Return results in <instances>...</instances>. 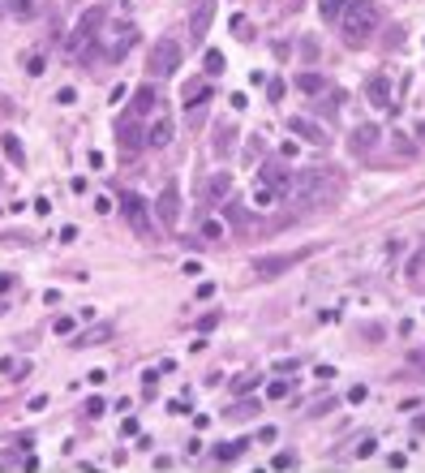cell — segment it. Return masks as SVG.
Segmentation results:
<instances>
[{"label": "cell", "instance_id": "obj_40", "mask_svg": "<svg viewBox=\"0 0 425 473\" xmlns=\"http://www.w3.org/2000/svg\"><path fill=\"white\" fill-rule=\"evenodd\" d=\"M417 134H421V138H425V121H421V125H417Z\"/></svg>", "mask_w": 425, "mask_h": 473}, {"label": "cell", "instance_id": "obj_18", "mask_svg": "<svg viewBox=\"0 0 425 473\" xmlns=\"http://www.w3.org/2000/svg\"><path fill=\"white\" fill-rule=\"evenodd\" d=\"M296 86H301L305 95H318V91H327V78H322V73H301Z\"/></svg>", "mask_w": 425, "mask_h": 473}, {"label": "cell", "instance_id": "obj_3", "mask_svg": "<svg viewBox=\"0 0 425 473\" xmlns=\"http://www.w3.org/2000/svg\"><path fill=\"white\" fill-rule=\"evenodd\" d=\"M146 69H151L155 78H172V73L181 69V43L159 39V43L151 47V61H146Z\"/></svg>", "mask_w": 425, "mask_h": 473}, {"label": "cell", "instance_id": "obj_33", "mask_svg": "<svg viewBox=\"0 0 425 473\" xmlns=\"http://www.w3.org/2000/svg\"><path fill=\"white\" fill-rule=\"evenodd\" d=\"M26 73H31V78H39V73H43V56H31L26 61Z\"/></svg>", "mask_w": 425, "mask_h": 473}, {"label": "cell", "instance_id": "obj_19", "mask_svg": "<svg viewBox=\"0 0 425 473\" xmlns=\"http://www.w3.org/2000/svg\"><path fill=\"white\" fill-rule=\"evenodd\" d=\"M0 142H5V155L22 168V164H26V151H22V142H17V134H5V138H0Z\"/></svg>", "mask_w": 425, "mask_h": 473}, {"label": "cell", "instance_id": "obj_39", "mask_svg": "<svg viewBox=\"0 0 425 473\" xmlns=\"http://www.w3.org/2000/svg\"><path fill=\"white\" fill-rule=\"evenodd\" d=\"M417 431H425V413H421V417H417Z\"/></svg>", "mask_w": 425, "mask_h": 473}, {"label": "cell", "instance_id": "obj_2", "mask_svg": "<svg viewBox=\"0 0 425 473\" xmlns=\"http://www.w3.org/2000/svg\"><path fill=\"white\" fill-rule=\"evenodd\" d=\"M339 31H344L348 47H361L374 31H378V5H374V0H348L344 17H339Z\"/></svg>", "mask_w": 425, "mask_h": 473}, {"label": "cell", "instance_id": "obj_34", "mask_svg": "<svg viewBox=\"0 0 425 473\" xmlns=\"http://www.w3.org/2000/svg\"><path fill=\"white\" fill-rule=\"evenodd\" d=\"M374 447H378V443H374V435H369V439H361V447H357V456H369Z\"/></svg>", "mask_w": 425, "mask_h": 473}, {"label": "cell", "instance_id": "obj_11", "mask_svg": "<svg viewBox=\"0 0 425 473\" xmlns=\"http://www.w3.org/2000/svg\"><path fill=\"white\" fill-rule=\"evenodd\" d=\"M365 99H369L374 108H391V82H387V73L365 78Z\"/></svg>", "mask_w": 425, "mask_h": 473}, {"label": "cell", "instance_id": "obj_22", "mask_svg": "<svg viewBox=\"0 0 425 473\" xmlns=\"http://www.w3.org/2000/svg\"><path fill=\"white\" fill-rule=\"evenodd\" d=\"M344 5H348V0H322V17H327V22L344 17Z\"/></svg>", "mask_w": 425, "mask_h": 473}, {"label": "cell", "instance_id": "obj_7", "mask_svg": "<svg viewBox=\"0 0 425 473\" xmlns=\"http://www.w3.org/2000/svg\"><path fill=\"white\" fill-rule=\"evenodd\" d=\"M120 211H125V219H129V228L138 237H151V215H146V203H142L138 194H125L120 198Z\"/></svg>", "mask_w": 425, "mask_h": 473}, {"label": "cell", "instance_id": "obj_17", "mask_svg": "<svg viewBox=\"0 0 425 473\" xmlns=\"http://www.w3.org/2000/svg\"><path fill=\"white\" fill-rule=\"evenodd\" d=\"M245 447H249V439H232V443H219V447H215V460H223V465H228V460H236V456L245 452Z\"/></svg>", "mask_w": 425, "mask_h": 473}, {"label": "cell", "instance_id": "obj_24", "mask_svg": "<svg viewBox=\"0 0 425 473\" xmlns=\"http://www.w3.org/2000/svg\"><path fill=\"white\" fill-rule=\"evenodd\" d=\"M408 276H412V280H417V284H421V280H425V250H421V254H417V258H412V263H408Z\"/></svg>", "mask_w": 425, "mask_h": 473}, {"label": "cell", "instance_id": "obj_6", "mask_svg": "<svg viewBox=\"0 0 425 473\" xmlns=\"http://www.w3.org/2000/svg\"><path fill=\"white\" fill-rule=\"evenodd\" d=\"M116 146L125 160H134L142 151V130H138V116H120L116 121Z\"/></svg>", "mask_w": 425, "mask_h": 473}, {"label": "cell", "instance_id": "obj_8", "mask_svg": "<svg viewBox=\"0 0 425 473\" xmlns=\"http://www.w3.org/2000/svg\"><path fill=\"white\" fill-rule=\"evenodd\" d=\"M155 215H159V219L168 224V228H177V219H181V189H177V181H168V185L159 189Z\"/></svg>", "mask_w": 425, "mask_h": 473}, {"label": "cell", "instance_id": "obj_10", "mask_svg": "<svg viewBox=\"0 0 425 473\" xmlns=\"http://www.w3.org/2000/svg\"><path fill=\"white\" fill-rule=\"evenodd\" d=\"M138 43L134 26H112V43H108V61H125V52Z\"/></svg>", "mask_w": 425, "mask_h": 473}, {"label": "cell", "instance_id": "obj_38", "mask_svg": "<svg viewBox=\"0 0 425 473\" xmlns=\"http://www.w3.org/2000/svg\"><path fill=\"white\" fill-rule=\"evenodd\" d=\"M13 288V276H0V293H9Z\"/></svg>", "mask_w": 425, "mask_h": 473}, {"label": "cell", "instance_id": "obj_31", "mask_svg": "<svg viewBox=\"0 0 425 473\" xmlns=\"http://www.w3.org/2000/svg\"><path fill=\"white\" fill-rule=\"evenodd\" d=\"M120 435H125V439L138 435V417H125V421H120Z\"/></svg>", "mask_w": 425, "mask_h": 473}, {"label": "cell", "instance_id": "obj_5", "mask_svg": "<svg viewBox=\"0 0 425 473\" xmlns=\"http://www.w3.org/2000/svg\"><path fill=\"white\" fill-rule=\"evenodd\" d=\"M258 177H262V185H266V189H275V198H284V194H292L296 172H288V164H284V160H266V164L258 168Z\"/></svg>", "mask_w": 425, "mask_h": 473}, {"label": "cell", "instance_id": "obj_37", "mask_svg": "<svg viewBox=\"0 0 425 473\" xmlns=\"http://www.w3.org/2000/svg\"><path fill=\"white\" fill-rule=\"evenodd\" d=\"M387 465H391V469H404V465H408V456H404V452H395V456H387Z\"/></svg>", "mask_w": 425, "mask_h": 473}, {"label": "cell", "instance_id": "obj_35", "mask_svg": "<svg viewBox=\"0 0 425 473\" xmlns=\"http://www.w3.org/2000/svg\"><path fill=\"white\" fill-rule=\"evenodd\" d=\"M73 332V318H56V336H69Z\"/></svg>", "mask_w": 425, "mask_h": 473}, {"label": "cell", "instance_id": "obj_4", "mask_svg": "<svg viewBox=\"0 0 425 473\" xmlns=\"http://www.w3.org/2000/svg\"><path fill=\"white\" fill-rule=\"evenodd\" d=\"M99 26H104V9H86V13H82V22L73 26V35L65 39V52H73V56H78V52H82V47H86L90 39H99V35H95Z\"/></svg>", "mask_w": 425, "mask_h": 473}, {"label": "cell", "instance_id": "obj_28", "mask_svg": "<svg viewBox=\"0 0 425 473\" xmlns=\"http://www.w3.org/2000/svg\"><path fill=\"white\" fill-rule=\"evenodd\" d=\"M228 413H232V417H249V413H254V401H241V405H232Z\"/></svg>", "mask_w": 425, "mask_h": 473}, {"label": "cell", "instance_id": "obj_23", "mask_svg": "<svg viewBox=\"0 0 425 473\" xmlns=\"http://www.w3.org/2000/svg\"><path fill=\"white\" fill-rule=\"evenodd\" d=\"M202 65H207V73H211V78H215V73H223V52H215V47H211Z\"/></svg>", "mask_w": 425, "mask_h": 473}, {"label": "cell", "instance_id": "obj_9", "mask_svg": "<svg viewBox=\"0 0 425 473\" xmlns=\"http://www.w3.org/2000/svg\"><path fill=\"white\" fill-rule=\"evenodd\" d=\"M288 130H292L296 138L314 142V146H327V142H331V138H327V130H322L318 121H310V116H292V121H288Z\"/></svg>", "mask_w": 425, "mask_h": 473}, {"label": "cell", "instance_id": "obj_1", "mask_svg": "<svg viewBox=\"0 0 425 473\" xmlns=\"http://www.w3.org/2000/svg\"><path fill=\"white\" fill-rule=\"evenodd\" d=\"M339 189H344V181H339L335 168H301L296 181H292V198L305 211H322L327 203H335Z\"/></svg>", "mask_w": 425, "mask_h": 473}, {"label": "cell", "instance_id": "obj_29", "mask_svg": "<svg viewBox=\"0 0 425 473\" xmlns=\"http://www.w3.org/2000/svg\"><path fill=\"white\" fill-rule=\"evenodd\" d=\"M9 9H13V13H26V17H31V13H35V0H13Z\"/></svg>", "mask_w": 425, "mask_h": 473}, {"label": "cell", "instance_id": "obj_25", "mask_svg": "<svg viewBox=\"0 0 425 473\" xmlns=\"http://www.w3.org/2000/svg\"><path fill=\"white\" fill-rule=\"evenodd\" d=\"M254 203H258V207H271V203H275V189H266V185L258 181V189H254Z\"/></svg>", "mask_w": 425, "mask_h": 473}, {"label": "cell", "instance_id": "obj_36", "mask_svg": "<svg viewBox=\"0 0 425 473\" xmlns=\"http://www.w3.org/2000/svg\"><path fill=\"white\" fill-rule=\"evenodd\" d=\"M99 413H104V401H99V396H95V401L86 405V417H99Z\"/></svg>", "mask_w": 425, "mask_h": 473}, {"label": "cell", "instance_id": "obj_27", "mask_svg": "<svg viewBox=\"0 0 425 473\" xmlns=\"http://www.w3.org/2000/svg\"><path fill=\"white\" fill-rule=\"evenodd\" d=\"M56 104H61V108L78 104V91H73V86H61V91H56Z\"/></svg>", "mask_w": 425, "mask_h": 473}, {"label": "cell", "instance_id": "obj_16", "mask_svg": "<svg viewBox=\"0 0 425 473\" xmlns=\"http://www.w3.org/2000/svg\"><path fill=\"white\" fill-rule=\"evenodd\" d=\"M211 13H215V0H202V5L193 9V35H207V26H211Z\"/></svg>", "mask_w": 425, "mask_h": 473}, {"label": "cell", "instance_id": "obj_14", "mask_svg": "<svg viewBox=\"0 0 425 473\" xmlns=\"http://www.w3.org/2000/svg\"><path fill=\"white\" fill-rule=\"evenodd\" d=\"M155 104H159V91H155V86H138V91H134V108H129V116L155 112Z\"/></svg>", "mask_w": 425, "mask_h": 473}, {"label": "cell", "instance_id": "obj_12", "mask_svg": "<svg viewBox=\"0 0 425 473\" xmlns=\"http://www.w3.org/2000/svg\"><path fill=\"white\" fill-rule=\"evenodd\" d=\"M296 263H301V254H280V258H254V271H258V276H280V271H288V267H296Z\"/></svg>", "mask_w": 425, "mask_h": 473}, {"label": "cell", "instance_id": "obj_21", "mask_svg": "<svg viewBox=\"0 0 425 473\" xmlns=\"http://www.w3.org/2000/svg\"><path fill=\"white\" fill-rule=\"evenodd\" d=\"M288 391H292V383H288V379H275V383H266V401H284Z\"/></svg>", "mask_w": 425, "mask_h": 473}, {"label": "cell", "instance_id": "obj_15", "mask_svg": "<svg viewBox=\"0 0 425 473\" xmlns=\"http://www.w3.org/2000/svg\"><path fill=\"white\" fill-rule=\"evenodd\" d=\"M172 134H177V125H172L168 116H159L155 125H151V134H146V142H151V146H159V151H163V146L172 142Z\"/></svg>", "mask_w": 425, "mask_h": 473}, {"label": "cell", "instance_id": "obj_26", "mask_svg": "<svg viewBox=\"0 0 425 473\" xmlns=\"http://www.w3.org/2000/svg\"><path fill=\"white\" fill-rule=\"evenodd\" d=\"M202 237H207V241H219V237H223V224H219V219H207V224H202Z\"/></svg>", "mask_w": 425, "mask_h": 473}, {"label": "cell", "instance_id": "obj_32", "mask_svg": "<svg viewBox=\"0 0 425 473\" xmlns=\"http://www.w3.org/2000/svg\"><path fill=\"white\" fill-rule=\"evenodd\" d=\"M271 465H275V469H292V465H296V456H288V452H280V456H275Z\"/></svg>", "mask_w": 425, "mask_h": 473}, {"label": "cell", "instance_id": "obj_13", "mask_svg": "<svg viewBox=\"0 0 425 473\" xmlns=\"http://www.w3.org/2000/svg\"><path fill=\"white\" fill-rule=\"evenodd\" d=\"M228 194H232V172H211L207 198H211V203H228Z\"/></svg>", "mask_w": 425, "mask_h": 473}, {"label": "cell", "instance_id": "obj_20", "mask_svg": "<svg viewBox=\"0 0 425 473\" xmlns=\"http://www.w3.org/2000/svg\"><path fill=\"white\" fill-rule=\"evenodd\" d=\"M353 138H357V142H353L357 151H365V146H374V142H378V125H361Z\"/></svg>", "mask_w": 425, "mask_h": 473}, {"label": "cell", "instance_id": "obj_30", "mask_svg": "<svg viewBox=\"0 0 425 473\" xmlns=\"http://www.w3.org/2000/svg\"><path fill=\"white\" fill-rule=\"evenodd\" d=\"M365 396H369V387H361V383H357L353 391H348V405H361V401H365Z\"/></svg>", "mask_w": 425, "mask_h": 473}]
</instances>
